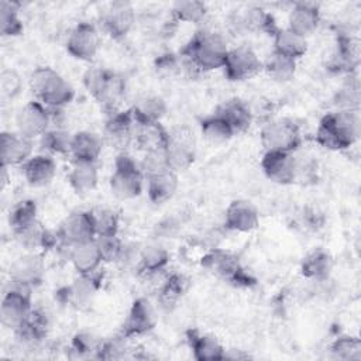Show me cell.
Returning a JSON list of instances; mask_svg holds the SVG:
<instances>
[{
  "instance_id": "25",
  "label": "cell",
  "mask_w": 361,
  "mask_h": 361,
  "mask_svg": "<svg viewBox=\"0 0 361 361\" xmlns=\"http://www.w3.org/2000/svg\"><path fill=\"white\" fill-rule=\"evenodd\" d=\"M145 180L148 199L155 204H162L172 199L179 186L178 172L172 169L148 176Z\"/></svg>"
},
{
  "instance_id": "41",
  "label": "cell",
  "mask_w": 361,
  "mask_h": 361,
  "mask_svg": "<svg viewBox=\"0 0 361 361\" xmlns=\"http://www.w3.org/2000/svg\"><path fill=\"white\" fill-rule=\"evenodd\" d=\"M24 25L20 18V3L0 1V32L3 37H17L23 32Z\"/></svg>"
},
{
  "instance_id": "14",
  "label": "cell",
  "mask_w": 361,
  "mask_h": 361,
  "mask_svg": "<svg viewBox=\"0 0 361 361\" xmlns=\"http://www.w3.org/2000/svg\"><path fill=\"white\" fill-rule=\"evenodd\" d=\"M100 47V35L90 23L76 24L66 39V51L76 59L90 61L96 56Z\"/></svg>"
},
{
  "instance_id": "31",
  "label": "cell",
  "mask_w": 361,
  "mask_h": 361,
  "mask_svg": "<svg viewBox=\"0 0 361 361\" xmlns=\"http://www.w3.org/2000/svg\"><path fill=\"white\" fill-rule=\"evenodd\" d=\"M233 128L234 133L245 131L252 123V113L243 100L230 99L223 102L214 111Z\"/></svg>"
},
{
  "instance_id": "44",
  "label": "cell",
  "mask_w": 361,
  "mask_h": 361,
  "mask_svg": "<svg viewBox=\"0 0 361 361\" xmlns=\"http://www.w3.org/2000/svg\"><path fill=\"white\" fill-rule=\"evenodd\" d=\"M331 358L353 361L361 358V341L358 337L340 336L330 347Z\"/></svg>"
},
{
  "instance_id": "38",
  "label": "cell",
  "mask_w": 361,
  "mask_h": 361,
  "mask_svg": "<svg viewBox=\"0 0 361 361\" xmlns=\"http://www.w3.org/2000/svg\"><path fill=\"white\" fill-rule=\"evenodd\" d=\"M72 137L69 131L62 127L49 128L39 137V144L47 155H65L71 154Z\"/></svg>"
},
{
  "instance_id": "16",
  "label": "cell",
  "mask_w": 361,
  "mask_h": 361,
  "mask_svg": "<svg viewBox=\"0 0 361 361\" xmlns=\"http://www.w3.org/2000/svg\"><path fill=\"white\" fill-rule=\"evenodd\" d=\"M58 233L62 240L61 247H66V248H71L75 244L94 240L96 231H94L92 213L82 212V210L71 213L61 224Z\"/></svg>"
},
{
  "instance_id": "20",
  "label": "cell",
  "mask_w": 361,
  "mask_h": 361,
  "mask_svg": "<svg viewBox=\"0 0 361 361\" xmlns=\"http://www.w3.org/2000/svg\"><path fill=\"white\" fill-rule=\"evenodd\" d=\"M259 224V214L257 207L243 199L233 200L224 214V226L231 231L238 233H248L258 227Z\"/></svg>"
},
{
  "instance_id": "43",
  "label": "cell",
  "mask_w": 361,
  "mask_h": 361,
  "mask_svg": "<svg viewBox=\"0 0 361 361\" xmlns=\"http://www.w3.org/2000/svg\"><path fill=\"white\" fill-rule=\"evenodd\" d=\"M37 221V204L34 200H21L10 210L8 224L13 233H18Z\"/></svg>"
},
{
  "instance_id": "40",
  "label": "cell",
  "mask_w": 361,
  "mask_h": 361,
  "mask_svg": "<svg viewBox=\"0 0 361 361\" xmlns=\"http://www.w3.org/2000/svg\"><path fill=\"white\" fill-rule=\"evenodd\" d=\"M262 69H265L267 75L276 80V82H288L295 76L296 72V61L285 56L279 52L272 51V54L268 56L267 62L262 65Z\"/></svg>"
},
{
  "instance_id": "35",
  "label": "cell",
  "mask_w": 361,
  "mask_h": 361,
  "mask_svg": "<svg viewBox=\"0 0 361 361\" xmlns=\"http://www.w3.org/2000/svg\"><path fill=\"white\" fill-rule=\"evenodd\" d=\"M188 289V279L179 274L166 275L165 281L158 289L157 300L165 312H171L176 307L178 302Z\"/></svg>"
},
{
  "instance_id": "30",
  "label": "cell",
  "mask_w": 361,
  "mask_h": 361,
  "mask_svg": "<svg viewBox=\"0 0 361 361\" xmlns=\"http://www.w3.org/2000/svg\"><path fill=\"white\" fill-rule=\"evenodd\" d=\"M333 269V257L324 248H314L310 251L300 264L302 275L316 282L329 279Z\"/></svg>"
},
{
  "instance_id": "22",
  "label": "cell",
  "mask_w": 361,
  "mask_h": 361,
  "mask_svg": "<svg viewBox=\"0 0 361 361\" xmlns=\"http://www.w3.org/2000/svg\"><path fill=\"white\" fill-rule=\"evenodd\" d=\"M68 258L79 274L96 272L103 262V255L96 238L72 245L69 248Z\"/></svg>"
},
{
  "instance_id": "5",
  "label": "cell",
  "mask_w": 361,
  "mask_h": 361,
  "mask_svg": "<svg viewBox=\"0 0 361 361\" xmlns=\"http://www.w3.org/2000/svg\"><path fill=\"white\" fill-rule=\"evenodd\" d=\"M145 176L140 164L127 152H118L110 176V190L120 200H130L141 195Z\"/></svg>"
},
{
  "instance_id": "12",
  "label": "cell",
  "mask_w": 361,
  "mask_h": 361,
  "mask_svg": "<svg viewBox=\"0 0 361 361\" xmlns=\"http://www.w3.org/2000/svg\"><path fill=\"white\" fill-rule=\"evenodd\" d=\"M165 157L169 169L175 172L185 171L193 164L196 157V148L195 141L186 128H178L169 133Z\"/></svg>"
},
{
  "instance_id": "1",
  "label": "cell",
  "mask_w": 361,
  "mask_h": 361,
  "mask_svg": "<svg viewBox=\"0 0 361 361\" xmlns=\"http://www.w3.org/2000/svg\"><path fill=\"white\" fill-rule=\"evenodd\" d=\"M360 135V118L355 110H337L322 117L316 141L326 149L340 151L351 147Z\"/></svg>"
},
{
  "instance_id": "21",
  "label": "cell",
  "mask_w": 361,
  "mask_h": 361,
  "mask_svg": "<svg viewBox=\"0 0 361 361\" xmlns=\"http://www.w3.org/2000/svg\"><path fill=\"white\" fill-rule=\"evenodd\" d=\"M44 272L45 267L42 258L32 251L17 258L13 262L10 268V279L34 288L35 285L41 283Z\"/></svg>"
},
{
  "instance_id": "24",
  "label": "cell",
  "mask_w": 361,
  "mask_h": 361,
  "mask_svg": "<svg viewBox=\"0 0 361 361\" xmlns=\"http://www.w3.org/2000/svg\"><path fill=\"white\" fill-rule=\"evenodd\" d=\"M56 173V162L51 155H32L23 164V175L25 180L35 188L48 185Z\"/></svg>"
},
{
  "instance_id": "26",
  "label": "cell",
  "mask_w": 361,
  "mask_h": 361,
  "mask_svg": "<svg viewBox=\"0 0 361 361\" xmlns=\"http://www.w3.org/2000/svg\"><path fill=\"white\" fill-rule=\"evenodd\" d=\"M358 63V48L351 37L340 35L336 49L333 51L327 68L337 73H350Z\"/></svg>"
},
{
  "instance_id": "28",
  "label": "cell",
  "mask_w": 361,
  "mask_h": 361,
  "mask_svg": "<svg viewBox=\"0 0 361 361\" xmlns=\"http://www.w3.org/2000/svg\"><path fill=\"white\" fill-rule=\"evenodd\" d=\"M104 141L92 131H78L72 137L71 155L73 161L96 162L102 154Z\"/></svg>"
},
{
  "instance_id": "29",
  "label": "cell",
  "mask_w": 361,
  "mask_h": 361,
  "mask_svg": "<svg viewBox=\"0 0 361 361\" xmlns=\"http://www.w3.org/2000/svg\"><path fill=\"white\" fill-rule=\"evenodd\" d=\"M188 343L197 361H220L224 360V347L219 343L216 337L202 334L197 330H189Z\"/></svg>"
},
{
  "instance_id": "46",
  "label": "cell",
  "mask_w": 361,
  "mask_h": 361,
  "mask_svg": "<svg viewBox=\"0 0 361 361\" xmlns=\"http://www.w3.org/2000/svg\"><path fill=\"white\" fill-rule=\"evenodd\" d=\"M47 228L42 227L39 221L31 224L30 227L14 233L16 240L28 251H35L38 248H44L45 245V237H47Z\"/></svg>"
},
{
  "instance_id": "19",
  "label": "cell",
  "mask_w": 361,
  "mask_h": 361,
  "mask_svg": "<svg viewBox=\"0 0 361 361\" xmlns=\"http://www.w3.org/2000/svg\"><path fill=\"white\" fill-rule=\"evenodd\" d=\"M135 23V13L130 3L116 1L102 16V27L114 39L124 38Z\"/></svg>"
},
{
  "instance_id": "8",
  "label": "cell",
  "mask_w": 361,
  "mask_h": 361,
  "mask_svg": "<svg viewBox=\"0 0 361 361\" xmlns=\"http://www.w3.org/2000/svg\"><path fill=\"white\" fill-rule=\"evenodd\" d=\"M261 144L265 151L293 152L302 141L299 126L290 118H278L261 130Z\"/></svg>"
},
{
  "instance_id": "32",
  "label": "cell",
  "mask_w": 361,
  "mask_h": 361,
  "mask_svg": "<svg viewBox=\"0 0 361 361\" xmlns=\"http://www.w3.org/2000/svg\"><path fill=\"white\" fill-rule=\"evenodd\" d=\"M99 173L96 162H82V161H73V165L68 173V182L71 188L79 193L85 195L97 186Z\"/></svg>"
},
{
  "instance_id": "50",
  "label": "cell",
  "mask_w": 361,
  "mask_h": 361,
  "mask_svg": "<svg viewBox=\"0 0 361 361\" xmlns=\"http://www.w3.org/2000/svg\"><path fill=\"white\" fill-rule=\"evenodd\" d=\"M21 86V78L16 71L4 69L0 73V90L3 97L14 99L20 93Z\"/></svg>"
},
{
  "instance_id": "2",
  "label": "cell",
  "mask_w": 361,
  "mask_h": 361,
  "mask_svg": "<svg viewBox=\"0 0 361 361\" xmlns=\"http://www.w3.org/2000/svg\"><path fill=\"white\" fill-rule=\"evenodd\" d=\"M228 48L224 38L214 31L200 30L179 51L200 72H209L223 68Z\"/></svg>"
},
{
  "instance_id": "15",
  "label": "cell",
  "mask_w": 361,
  "mask_h": 361,
  "mask_svg": "<svg viewBox=\"0 0 361 361\" xmlns=\"http://www.w3.org/2000/svg\"><path fill=\"white\" fill-rule=\"evenodd\" d=\"M100 275L96 272L92 274H79L69 286L62 288L58 295L61 296L62 302L69 303L76 309H86L92 305L97 290L100 289Z\"/></svg>"
},
{
  "instance_id": "7",
  "label": "cell",
  "mask_w": 361,
  "mask_h": 361,
  "mask_svg": "<svg viewBox=\"0 0 361 361\" xmlns=\"http://www.w3.org/2000/svg\"><path fill=\"white\" fill-rule=\"evenodd\" d=\"M202 267L235 286H251L255 279L244 271L238 258L228 251L213 248L202 257Z\"/></svg>"
},
{
  "instance_id": "3",
  "label": "cell",
  "mask_w": 361,
  "mask_h": 361,
  "mask_svg": "<svg viewBox=\"0 0 361 361\" xmlns=\"http://www.w3.org/2000/svg\"><path fill=\"white\" fill-rule=\"evenodd\" d=\"M83 86L100 106L113 114L126 94V79L113 71L93 66L83 73Z\"/></svg>"
},
{
  "instance_id": "49",
  "label": "cell",
  "mask_w": 361,
  "mask_h": 361,
  "mask_svg": "<svg viewBox=\"0 0 361 361\" xmlns=\"http://www.w3.org/2000/svg\"><path fill=\"white\" fill-rule=\"evenodd\" d=\"M140 168L145 176V179L148 176L161 173L164 171H168V162H166V157H165V151H155V152H145L141 162H140Z\"/></svg>"
},
{
  "instance_id": "47",
  "label": "cell",
  "mask_w": 361,
  "mask_h": 361,
  "mask_svg": "<svg viewBox=\"0 0 361 361\" xmlns=\"http://www.w3.org/2000/svg\"><path fill=\"white\" fill-rule=\"evenodd\" d=\"M103 340L92 333L80 331L72 338V350L78 357H94L99 358Z\"/></svg>"
},
{
  "instance_id": "45",
  "label": "cell",
  "mask_w": 361,
  "mask_h": 361,
  "mask_svg": "<svg viewBox=\"0 0 361 361\" xmlns=\"http://www.w3.org/2000/svg\"><path fill=\"white\" fill-rule=\"evenodd\" d=\"M96 237L116 235L118 231V214L111 209L92 210Z\"/></svg>"
},
{
  "instance_id": "23",
  "label": "cell",
  "mask_w": 361,
  "mask_h": 361,
  "mask_svg": "<svg viewBox=\"0 0 361 361\" xmlns=\"http://www.w3.org/2000/svg\"><path fill=\"white\" fill-rule=\"evenodd\" d=\"M169 141V131L161 123H137L134 144L145 152L165 151Z\"/></svg>"
},
{
  "instance_id": "34",
  "label": "cell",
  "mask_w": 361,
  "mask_h": 361,
  "mask_svg": "<svg viewBox=\"0 0 361 361\" xmlns=\"http://www.w3.org/2000/svg\"><path fill=\"white\" fill-rule=\"evenodd\" d=\"M133 116L137 123H161L166 113V103L162 97L147 94L140 97L131 107Z\"/></svg>"
},
{
  "instance_id": "18",
  "label": "cell",
  "mask_w": 361,
  "mask_h": 361,
  "mask_svg": "<svg viewBox=\"0 0 361 361\" xmlns=\"http://www.w3.org/2000/svg\"><path fill=\"white\" fill-rule=\"evenodd\" d=\"M1 165L14 166L23 165L32 157L34 141L32 138L18 131H3L0 134Z\"/></svg>"
},
{
  "instance_id": "13",
  "label": "cell",
  "mask_w": 361,
  "mask_h": 361,
  "mask_svg": "<svg viewBox=\"0 0 361 361\" xmlns=\"http://www.w3.org/2000/svg\"><path fill=\"white\" fill-rule=\"evenodd\" d=\"M17 131L30 137H41L51 126L49 109L38 100H31L25 103L16 116Z\"/></svg>"
},
{
  "instance_id": "6",
  "label": "cell",
  "mask_w": 361,
  "mask_h": 361,
  "mask_svg": "<svg viewBox=\"0 0 361 361\" xmlns=\"http://www.w3.org/2000/svg\"><path fill=\"white\" fill-rule=\"evenodd\" d=\"M31 290V286L10 279L0 306V319L3 326L14 331L28 319L32 310Z\"/></svg>"
},
{
  "instance_id": "52",
  "label": "cell",
  "mask_w": 361,
  "mask_h": 361,
  "mask_svg": "<svg viewBox=\"0 0 361 361\" xmlns=\"http://www.w3.org/2000/svg\"><path fill=\"white\" fill-rule=\"evenodd\" d=\"M155 68L159 75L166 78L182 75V63H180L179 55H173V54L161 55L155 62Z\"/></svg>"
},
{
  "instance_id": "39",
  "label": "cell",
  "mask_w": 361,
  "mask_h": 361,
  "mask_svg": "<svg viewBox=\"0 0 361 361\" xmlns=\"http://www.w3.org/2000/svg\"><path fill=\"white\" fill-rule=\"evenodd\" d=\"M200 133L206 141L219 145L228 141L235 133L219 114L213 113L200 121Z\"/></svg>"
},
{
  "instance_id": "51",
  "label": "cell",
  "mask_w": 361,
  "mask_h": 361,
  "mask_svg": "<svg viewBox=\"0 0 361 361\" xmlns=\"http://www.w3.org/2000/svg\"><path fill=\"white\" fill-rule=\"evenodd\" d=\"M96 241L102 251L103 261L116 262L123 247V241L118 238V235L116 234V235H107V237H96Z\"/></svg>"
},
{
  "instance_id": "9",
  "label": "cell",
  "mask_w": 361,
  "mask_h": 361,
  "mask_svg": "<svg viewBox=\"0 0 361 361\" xmlns=\"http://www.w3.org/2000/svg\"><path fill=\"white\" fill-rule=\"evenodd\" d=\"M262 69V62L250 47H235L228 49L223 63L224 75L231 82H243L255 76Z\"/></svg>"
},
{
  "instance_id": "27",
  "label": "cell",
  "mask_w": 361,
  "mask_h": 361,
  "mask_svg": "<svg viewBox=\"0 0 361 361\" xmlns=\"http://www.w3.org/2000/svg\"><path fill=\"white\" fill-rule=\"evenodd\" d=\"M320 23V13L314 4L310 3H296L289 11L288 28L292 31L307 37L316 31Z\"/></svg>"
},
{
  "instance_id": "17",
  "label": "cell",
  "mask_w": 361,
  "mask_h": 361,
  "mask_svg": "<svg viewBox=\"0 0 361 361\" xmlns=\"http://www.w3.org/2000/svg\"><path fill=\"white\" fill-rule=\"evenodd\" d=\"M157 324L155 309L145 298H138L133 302L128 314L123 323L121 334L127 338L142 336L151 331Z\"/></svg>"
},
{
  "instance_id": "4",
  "label": "cell",
  "mask_w": 361,
  "mask_h": 361,
  "mask_svg": "<svg viewBox=\"0 0 361 361\" xmlns=\"http://www.w3.org/2000/svg\"><path fill=\"white\" fill-rule=\"evenodd\" d=\"M30 87L37 100L49 109H63L75 96L73 87L49 66H39L31 73Z\"/></svg>"
},
{
  "instance_id": "33",
  "label": "cell",
  "mask_w": 361,
  "mask_h": 361,
  "mask_svg": "<svg viewBox=\"0 0 361 361\" xmlns=\"http://www.w3.org/2000/svg\"><path fill=\"white\" fill-rule=\"evenodd\" d=\"M274 37V51L292 59L302 58L307 51L306 37L292 31L290 28H278Z\"/></svg>"
},
{
  "instance_id": "10",
  "label": "cell",
  "mask_w": 361,
  "mask_h": 361,
  "mask_svg": "<svg viewBox=\"0 0 361 361\" xmlns=\"http://www.w3.org/2000/svg\"><path fill=\"white\" fill-rule=\"evenodd\" d=\"M137 121L133 116L131 109L116 111L109 116L104 124L103 141L120 152H126V148L134 142V134Z\"/></svg>"
},
{
  "instance_id": "42",
  "label": "cell",
  "mask_w": 361,
  "mask_h": 361,
  "mask_svg": "<svg viewBox=\"0 0 361 361\" xmlns=\"http://www.w3.org/2000/svg\"><path fill=\"white\" fill-rule=\"evenodd\" d=\"M207 13V6L199 0H179L172 4L171 14L175 21L200 23Z\"/></svg>"
},
{
  "instance_id": "11",
  "label": "cell",
  "mask_w": 361,
  "mask_h": 361,
  "mask_svg": "<svg viewBox=\"0 0 361 361\" xmlns=\"http://www.w3.org/2000/svg\"><path fill=\"white\" fill-rule=\"evenodd\" d=\"M261 168L265 176L278 185L293 183L299 175V164L293 152L265 151L261 159Z\"/></svg>"
},
{
  "instance_id": "37",
  "label": "cell",
  "mask_w": 361,
  "mask_h": 361,
  "mask_svg": "<svg viewBox=\"0 0 361 361\" xmlns=\"http://www.w3.org/2000/svg\"><path fill=\"white\" fill-rule=\"evenodd\" d=\"M169 262V252L159 244H148L141 248L138 269L144 274H155L165 271Z\"/></svg>"
},
{
  "instance_id": "48",
  "label": "cell",
  "mask_w": 361,
  "mask_h": 361,
  "mask_svg": "<svg viewBox=\"0 0 361 361\" xmlns=\"http://www.w3.org/2000/svg\"><path fill=\"white\" fill-rule=\"evenodd\" d=\"M336 103L338 106V110H355L357 111L358 103H360L358 82L351 79L347 83H344V86L337 93Z\"/></svg>"
},
{
  "instance_id": "36",
  "label": "cell",
  "mask_w": 361,
  "mask_h": 361,
  "mask_svg": "<svg viewBox=\"0 0 361 361\" xmlns=\"http://www.w3.org/2000/svg\"><path fill=\"white\" fill-rule=\"evenodd\" d=\"M240 25L252 32H265L274 35L279 28L271 13L261 7H250L240 16Z\"/></svg>"
}]
</instances>
